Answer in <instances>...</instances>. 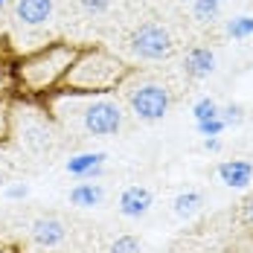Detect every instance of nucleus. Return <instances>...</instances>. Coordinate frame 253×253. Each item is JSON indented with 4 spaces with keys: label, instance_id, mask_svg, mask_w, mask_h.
<instances>
[{
    "label": "nucleus",
    "instance_id": "nucleus-1",
    "mask_svg": "<svg viewBox=\"0 0 253 253\" xmlns=\"http://www.w3.org/2000/svg\"><path fill=\"white\" fill-rule=\"evenodd\" d=\"M128 76H131V67L117 52L90 44V47H79L76 61L70 64L67 76L61 79L58 90L73 96H108L117 87H123Z\"/></svg>",
    "mask_w": 253,
    "mask_h": 253
},
{
    "label": "nucleus",
    "instance_id": "nucleus-2",
    "mask_svg": "<svg viewBox=\"0 0 253 253\" xmlns=\"http://www.w3.org/2000/svg\"><path fill=\"white\" fill-rule=\"evenodd\" d=\"M79 47L70 41H50L38 50L26 52L15 61V84L26 96H50L58 90L61 79L67 76L76 61Z\"/></svg>",
    "mask_w": 253,
    "mask_h": 253
},
{
    "label": "nucleus",
    "instance_id": "nucleus-3",
    "mask_svg": "<svg viewBox=\"0 0 253 253\" xmlns=\"http://www.w3.org/2000/svg\"><path fill=\"white\" fill-rule=\"evenodd\" d=\"M58 93V105H67L64 108H50L52 114H70L73 111V120L76 126L87 134V137H117L123 131V108L120 102L108 99V96H73V93Z\"/></svg>",
    "mask_w": 253,
    "mask_h": 253
},
{
    "label": "nucleus",
    "instance_id": "nucleus-4",
    "mask_svg": "<svg viewBox=\"0 0 253 253\" xmlns=\"http://www.w3.org/2000/svg\"><path fill=\"white\" fill-rule=\"evenodd\" d=\"M123 87H126V102L131 108V114L137 120H143V123H160L169 114V108H172V93L160 82L140 79L134 84L123 82Z\"/></svg>",
    "mask_w": 253,
    "mask_h": 253
},
{
    "label": "nucleus",
    "instance_id": "nucleus-5",
    "mask_svg": "<svg viewBox=\"0 0 253 253\" xmlns=\"http://www.w3.org/2000/svg\"><path fill=\"white\" fill-rule=\"evenodd\" d=\"M128 47L143 61H163V58H169L175 52V38H172V32L166 26L149 21V24H140L131 32Z\"/></svg>",
    "mask_w": 253,
    "mask_h": 253
},
{
    "label": "nucleus",
    "instance_id": "nucleus-6",
    "mask_svg": "<svg viewBox=\"0 0 253 253\" xmlns=\"http://www.w3.org/2000/svg\"><path fill=\"white\" fill-rule=\"evenodd\" d=\"M67 236H70V227H67V221L61 215H38L29 224V242L38 251H58V248H64Z\"/></svg>",
    "mask_w": 253,
    "mask_h": 253
},
{
    "label": "nucleus",
    "instance_id": "nucleus-7",
    "mask_svg": "<svg viewBox=\"0 0 253 253\" xmlns=\"http://www.w3.org/2000/svg\"><path fill=\"white\" fill-rule=\"evenodd\" d=\"M152 204H154L152 189L134 183V186H126L123 195H120V212H123L126 218H143V215L152 210Z\"/></svg>",
    "mask_w": 253,
    "mask_h": 253
},
{
    "label": "nucleus",
    "instance_id": "nucleus-8",
    "mask_svg": "<svg viewBox=\"0 0 253 253\" xmlns=\"http://www.w3.org/2000/svg\"><path fill=\"white\" fill-rule=\"evenodd\" d=\"M105 160H108L105 152H82V154H73L64 169L79 180H96L102 175V169H105Z\"/></svg>",
    "mask_w": 253,
    "mask_h": 253
},
{
    "label": "nucleus",
    "instance_id": "nucleus-9",
    "mask_svg": "<svg viewBox=\"0 0 253 253\" xmlns=\"http://www.w3.org/2000/svg\"><path fill=\"white\" fill-rule=\"evenodd\" d=\"M55 12V0H18L15 18L24 26H44Z\"/></svg>",
    "mask_w": 253,
    "mask_h": 253
},
{
    "label": "nucleus",
    "instance_id": "nucleus-10",
    "mask_svg": "<svg viewBox=\"0 0 253 253\" xmlns=\"http://www.w3.org/2000/svg\"><path fill=\"white\" fill-rule=\"evenodd\" d=\"M183 73L189 79H210L215 73V52L210 47H192L183 55Z\"/></svg>",
    "mask_w": 253,
    "mask_h": 253
},
{
    "label": "nucleus",
    "instance_id": "nucleus-11",
    "mask_svg": "<svg viewBox=\"0 0 253 253\" xmlns=\"http://www.w3.org/2000/svg\"><path fill=\"white\" fill-rule=\"evenodd\" d=\"M218 177L230 189H245L253 180V163L251 160H224L218 163Z\"/></svg>",
    "mask_w": 253,
    "mask_h": 253
},
{
    "label": "nucleus",
    "instance_id": "nucleus-12",
    "mask_svg": "<svg viewBox=\"0 0 253 253\" xmlns=\"http://www.w3.org/2000/svg\"><path fill=\"white\" fill-rule=\"evenodd\" d=\"M102 198H105V189H102V183H93V180H82L70 189V204L73 207L90 210V207H99Z\"/></svg>",
    "mask_w": 253,
    "mask_h": 253
},
{
    "label": "nucleus",
    "instance_id": "nucleus-13",
    "mask_svg": "<svg viewBox=\"0 0 253 253\" xmlns=\"http://www.w3.org/2000/svg\"><path fill=\"white\" fill-rule=\"evenodd\" d=\"M172 207H175V215H180V218H192L195 212H201L204 195L198 192V189H186V192H180L175 201H172Z\"/></svg>",
    "mask_w": 253,
    "mask_h": 253
},
{
    "label": "nucleus",
    "instance_id": "nucleus-14",
    "mask_svg": "<svg viewBox=\"0 0 253 253\" xmlns=\"http://www.w3.org/2000/svg\"><path fill=\"white\" fill-rule=\"evenodd\" d=\"M221 12V3L218 0H192V15L201 21V24H212Z\"/></svg>",
    "mask_w": 253,
    "mask_h": 253
},
{
    "label": "nucleus",
    "instance_id": "nucleus-15",
    "mask_svg": "<svg viewBox=\"0 0 253 253\" xmlns=\"http://www.w3.org/2000/svg\"><path fill=\"white\" fill-rule=\"evenodd\" d=\"M227 35L236 41H245L253 35V18L251 15H239V18H230L227 21Z\"/></svg>",
    "mask_w": 253,
    "mask_h": 253
},
{
    "label": "nucleus",
    "instance_id": "nucleus-16",
    "mask_svg": "<svg viewBox=\"0 0 253 253\" xmlns=\"http://www.w3.org/2000/svg\"><path fill=\"white\" fill-rule=\"evenodd\" d=\"M218 102L210 99V96H201V99L192 105V117H195V123H207V120H215L218 117Z\"/></svg>",
    "mask_w": 253,
    "mask_h": 253
},
{
    "label": "nucleus",
    "instance_id": "nucleus-17",
    "mask_svg": "<svg viewBox=\"0 0 253 253\" xmlns=\"http://www.w3.org/2000/svg\"><path fill=\"white\" fill-rule=\"evenodd\" d=\"M218 117H221V123L227 128H236V126L245 123V108H242L239 102H230L224 108H218Z\"/></svg>",
    "mask_w": 253,
    "mask_h": 253
},
{
    "label": "nucleus",
    "instance_id": "nucleus-18",
    "mask_svg": "<svg viewBox=\"0 0 253 253\" xmlns=\"http://www.w3.org/2000/svg\"><path fill=\"white\" fill-rule=\"evenodd\" d=\"M108 253H140V239H137V236H131V233L117 236V239L111 242Z\"/></svg>",
    "mask_w": 253,
    "mask_h": 253
},
{
    "label": "nucleus",
    "instance_id": "nucleus-19",
    "mask_svg": "<svg viewBox=\"0 0 253 253\" xmlns=\"http://www.w3.org/2000/svg\"><path fill=\"white\" fill-rule=\"evenodd\" d=\"M195 131L201 137H221L227 131V126L221 123V117H215V120H207V123H195Z\"/></svg>",
    "mask_w": 253,
    "mask_h": 253
},
{
    "label": "nucleus",
    "instance_id": "nucleus-20",
    "mask_svg": "<svg viewBox=\"0 0 253 253\" xmlns=\"http://www.w3.org/2000/svg\"><path fill=\"white\" fill-rule=\"evenodd\" d=\"M79 6H82V12H87V15H105V12L114 6V0H79Z\"/></svg>",
    "mask_w": 253,
    "mask_h": 253
},
{
    "label": "nucleus",
    "instance_id": "nucleus-21",
    "mask_svg": "<svg viewBox=\"0 0 253 253\" xmlns=\"http://www.w3.org/2000/svg\"><path fill=\"white\" fill-rule=\"evenodd\" d=\"M9 134H12V111H9L6 99H0V143H3Z\"/></svg>",
    "mask_w": 253,
    "mask_h": 253
},
{
    "label": "nucleus",
    "instance_id": "nucleus-22",
    "mask_svg": "<svg viewBox=\"0 0 253 253\" xmlns=\"http://www.w3.org/2000/svg\"><path fill=\"white\" fill-rule=\"evenodd\" d=\"M239 218H242V224L253 233V195H248L245 201H242V210H239Z\"/></svg>",
    "mask_w": 253,
    "mask_h": 253
},
{
    "label": "nucleus",
    "instance_id": "nucleus-23",
    "mask_svg": "<svg viewBox=\"0 0 253 253\" xmlns=\"http://www.w3.org/2000/svg\"><path fill=\"white\" fill-rule=\"evenodd\" d=\"M29 195V186L26 183H15V186H6V198H12V201H21Z\"/></svg>",
    "mask_w": 253,
    "mask_h": 253
},
{
    "label": "nucleus",
    "instance_id": "nucleus-24",
    "mask_svg": "<svg viewBox=\"0 0 253 253\" xmlns=\"http://www.w3.org/2000/svg\"><path fill=\"white\" fill-rule=\"evenodd\" d=\"M221 137H204V152H210V154H218L221 152Z\"/></svg>",
    "mask_w": 253,
    "mask_h": 253
},
{
    "label": "nucleus",
    "instance_id": "nucleus-25",
    "mask_svg": "<svg viewBox=\"0 0 253 253\" xmlns=\"http://www.w3.org/2000/svg\"><path fill=\"white\" fill-rule=\"evenodd\" d=\"M0 253H21L15 245H9V242H0Z\"/></svg>",
    "mask_w": 253,
    "mask_h": 253
},
{
    "label": "nucleus",
    "instance_id": "nucleus-26",
    "mask_svg": "<svg viewBox=\"0 0 253 253\" xmlns=\"http://www.w3.org/2000/svg\"><path fill=\"white\" fill-rule=\"evenodd\" d=\"M6 180H9V177H6V172H3V169H0V186H6Z\"/></svg>",
    "mask_w": 253,
    "mask_h": 253
},
{
    "label": "nucleus",
    "instance_id": "nucleus-27",
    "mask_svg": "<svg viewBox=\"0 0 253 253\" xmlns=\"http://www.w3.org/2000/svg\"><path fill=\"white\" fill-rule=\"evenodd\" d=\"M6 3H9V0H0V9H3V6H6Z\"/></svg>",
    "mask_w": 253,
    "mask_h": 253
},
{
    "label": "nucleus",
    "instance_id": "nucleus-28",
    "mask_svg": "<svg viewBox=\"0 0 253 253\" xmlns=\"http://www.w3.org/2000/svg\"><path fill=\"white\" fill-rule=\"evenodd\" d=\"M218 3H221V0H218Z\"/></svg>",
    "mask_w": 253,
    "mask_h": 253
}]
</instances>
